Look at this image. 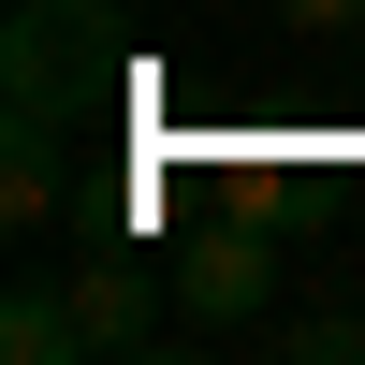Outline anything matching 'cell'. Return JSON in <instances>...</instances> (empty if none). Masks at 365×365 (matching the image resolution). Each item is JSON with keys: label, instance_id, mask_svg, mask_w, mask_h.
<instances>
[{"label": "cell", "instance_id": "cell-1", "mask_svg": "<svg viewBox=\"0 0 365 365\" xmlns=\"http://www.w3.org/2000/svg\"><path fill=\"white\" fill-rule=\"evenodd\" d=\"M58 278H73V322H88V351H175V263H132L117 234H88Z\"/></svg>", "mask_w": 365, "mask_h": 365}, {"label": "cell", "instance_id": "cell-2", "mask_svg": "<svg viewBox=\"0 0 365 365\" xmlns=\"http://www.w3.org/2000/svg\"><path fill=\"white\" fill-rule=\"evenodd\" d=\"M263 220H220V234H190L175 249V336H234V322L263 307Z\"/></svg>", "mask_w": 365, "mask_h": 365}, {"label": "cell", "instance_id": "cell-3", "mask_svg": "<svg viewBox=\"0 0 365 365\" xmlns=\"http://www.w3.org/2000/svg\"><path fill=\"white\" fill-rule=\"evenodd\" d=\"M58 205H73V175H58V117H44V103H15V117H0V220L44 234Z\"/></svg>", "mask_w": 365, "mask_h": 365}, {"label": "cell", "instance_id": "cell-4", "mask_svg": "<svg viewBox=\"0 0 365 365\" xmlns=\"http://www.w3.org/2000/svg\"><path fill=\"white\" fill-rule=\"evenodd\" d=\"M0 351H15V365H88L73 278H15V292H0Z\"/></svg>", "mask_w": 365, "mask_h": 365}, {"label": "cell", "instance_id": "cell-5", "mask_svg": "<svg viewBox=\"0 0 365 365\" xmlns=\"http://www.w3.org/2000/svg\"><path fill=\"white\" fill-rule=\"evenodd\" d=\"M73 0H29L15 15V103H44V117H73Z\"/></svg>", "mask_w": 365, "mask_h": 365}, {"label": "cell", "instance_id": "cell-6", "mask_svg": "<svg viewBox=\"0 0 365 365\" xmlns=\"http://www.w3.org/2000/svg\"><path fill=\"white\" fill-rule=\"evenodd\" d=\"M263 351H278V365H365V307H322V322H278Z\"/></svg>", "mask_w": 365, "mask_h": 365}]
</instances>
